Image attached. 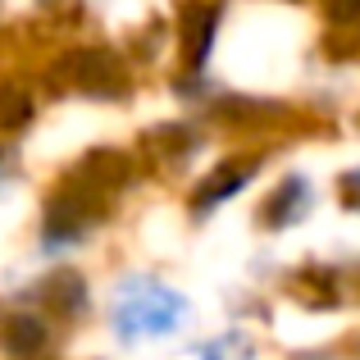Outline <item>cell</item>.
<instances>
[{
	"label": "cell",
	"instance_id": "2",
	"mask_svg": "<svg viewBox=\"0 0 360 360\" xmlns=\"http://www.w3.org/2000/svg\"><path fill=\"white\" fill-rule=\"evenodd\" d=\"M210 32H214V9H187V55H192V64L205 60Z\"/></svg>",
	"mask_w": 360,
	"mask_h": 360
},
{
	"label": "cell",
	"instance_id": "1",
	"mask_svg": "<svg viewBox=\"0 0 360 360\" xmlns=\"http://www.w3.org/2000/svg\"><path fill=\"white\" fill-rule=\"evenodd\" d=\"M41 342H46V333H41V324H37V319H27V315L9 319V328H5V347H9L14 356H32Z\"/></svg>",
	"mask_w": 360,
	"mask_h": 360
},
{
	"label": "cell",
	"instance_id": "3",
	"mask_svg": "<svg viewBox=\"0 0 360 360\" xmlns=\"http://www.w3.org/2000/svg\"><path fill=\"white\" fill-rule=\"evenodd\" d=\"M246 174H251V169H219V174L214 178H205V192H201V205L205 201H224V196H233L238 192V183H246Z\"/></svg>",
	"mask_w": 360,
	"mask_h": 360
},
{
	"label": "cell",
	"instance_id": "5",
	"mask_svg": "<svg viewBox=\"0 0 360 360\" xmlns=\"http://www.w3.org/2000/svg\"><path fill=\"white\" fill-rule=\"evenodd\" d=\"M324 5H328L333 18H356L360 14V0H324Z\"/></svg>",
	"mask_w": 360,
	"mask_h": 360
},
{
	"label": "cell",
	"instance_id": "4",
	"mask_svg": "<svg viewBox=\"0 0 360 360\" xmlns=\"http://www.w3.org/2000/svg\"><path fill=\"white\" fill-rule=\"evenodd\" d=\"M27 115H32V105H27V96L18 87H0V123L5 128H18Z\"/></svg>",
	"mask_w": 360,
	"mask_h": 360
}]
</instances>
